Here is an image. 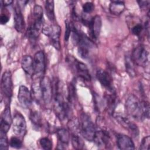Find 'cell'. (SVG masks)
Masks as SVG:
<instances>
[{
	"instance_id": "cell-1",
	"label": "cell",
	"mask_w": 150,
	"mask_h": 150,
	"mask_svg": "<svg viewBox=\"0 0 150 150\" xmlns=\"http://www.w3.org/2000/svg\"><path fill=\"white\" fill-rule=\"evenodd\" d=\"M125 108L127 113L133 118L143 121L149 119V105L148 101H141L135 95H130L126 100Z\"/></svg>"
},
{
	"instance_id": "cell-2",
	"label": "cell",
	"mask_w": 150,
	"mask_h": 150,
	"mask_svg": "<svg viewBox=\"0 0 150 150\" xmlns=\"http://www.w3.org/2000/svg\"><path fill=\"white\" fill-rule=\"evenodd\" d=\"M60 91L59 84L56 83L55 93L53 99V109L57 117L63 120L67 118L70 112V107Z\"/></svg>"
},
{
	"instance_id": "cell-3",
	"label": "cell",
	"mask_w": 150,
	"mask_h": 150,
	"mask_svg": "<svg viewBox=\"0 0 150 150\" xmlns=\"http://www.w3.org/2000/svg\"><path fill=\"white\" fill-rule=\"evenodd\" d=\"M80 130L83 137L88 141H93L96 129L90 117L83 112L80 117Z\"/></svg>"
},
{
	"instance_id": "cell-4",
	"label": "cell",
	"mask_w": 150,
	"mask_h": 150,
	"mask_svg": "<svg viewBox=\"0 0 150 150\" xmlns=\"http://www.w3.org/2000/svg\"><path fill=\"white\" fill-rule=\"evenodd\" d=\"M42 30L43 33L49 38L51 45L56 50H59L61 47L60 43V36L61 33L60 27L57 25H54L51 26L43 25Z\"/></svg>"
},
{
	"instance_id": "cell-5",
	"label": "cell",
	"mask_w": 150,
	"mask_h": 150,
	"mask_svg": "<svg viewBox=\"0 0 150 150\" xmlns=\"http://www.w3.org/2000/svg\"><path fill=\"white\" fill-rule=\"evenodd\" d=\"M77 45H78V53L80 56L83 59H88L91 50L94 47V43L91 39L81 32Z\"/></svg>"
},
{
	"instance_id": "cell-6",
	"label": "cell",
	"mask_w": 150,
	"mask_h": 150,
	"mask_svg": "<svg viewBox=\"0 0 150 150\" xmlns=\"http://www.w3.org/2000/svg\"><path fill=\"white\" fill-rule=\"evenodd\" d=\"M1 89L2 95L4 99L6 100L8 103L10 102L12 96L13 84L11 73L9 71H5L2 76Z\"/></svg>"
},
{
	"instance_id": "cell-7",
	"label": "cell",
	"mask_w": 150,
	"mask_h": 150,
	"mask_svg": "<svg viewBox=\"0 0 150 150\" xmlns=\"http://www.w3.org/2000/svg\"><path fill=\"white\" fill-rule=\"evenodd\" d=\"M149 52L146 47L142 45H138L133 50L131 57L135 63L140 66H146L148 63Z\"/></svg>"
},
{
	"instance_id": "cell-8",
	"label": "cell",
	"mask_w": 150,
	"mask_h": 150,
	"mask_svg": "<svg viewBox=\"0 0 150 150\" xmlns=\"http://www.w3.org/2000/svg\"><path fill=\"white\" fill-rule=\"evenodd\" d=\"M33 75L38 79L43 77L46 69L45 56L43 51L37 52L33 59Z\"/></svg>"
},
{
	"instance_id": "cell-9",
	"label": "cell",
	"mask_w": 150,
	"mask_h": 150,
	"mask_svg": "<svg viewBox=\"0 0 150 150\" xmlns=\"http://www.w3.org/2000/svg\"><path fill=\"white\" fill-rule=\"evenodd\" d=\"M12 124L13 133L16 136L23 138L26 133V122L23 115L19 112H16Z\"/></svg>"
},
{
	"instance_id": "cell-10",
	"label": "cell",
	"mask_w": 150,
	"mask_h": 150,
	"mask_svg": "<svg viewBox=\"0 0 150 150\" xmlns=\"http://www.w3.org/2000/svg\"><path fill=\"white\" fill-rule=\"evenodd\" d=\"M113 116L117 122L124 128L127 129L134 137H138L139 135V129L137 125L133 123L125 115L119 113H113Z\"/></svg>"
},
{
	"instance_id": "cell-11",
	"label": "cell",
	"mask_w": 150,
	"mask_h": 150,
	"mask_svg": "<svg viewBox=\"0 0 150 150\" xmlns=\"http://www.w3.org/2000/svg\"><path fill=\"white\" fill-rule=\"evenodd\" d=\"M42 100L46 104H49L52 98V86L50 79L43 76L40 81Z\"/></svg>"
},
{
	"instance_id": "cell-12",
	"label": "cell",
	"mask_w": 150,
	"mask_h": 150,
	"mask_svg": "<svg viewBox=\"0 0 150 150\" xmlns=\"http://www.w3.org/2000/svg\"><path fill=\"white\" fill-rule=\"evenodd\" d=\"M18 100L22 107L29 108L32 104V97L31 92L28 88L25 86L19 87L18 94Z\"/></svg>"
},
{
	"instance_id": "cell-13",
	"label": "cell",
	"mask_w": 150,
	"mask_h": 150,
	"mask_svg": "<svg viewBox=\"0 0 150 150\" xmlns=\"http://www.w3.org/2000/svg\"><path fill=\"white\" fill-rule=\"evenodd\" d=\"M96 77L101 86H103L108 91H114L112 79L111 75L107 71L102 69L98 70L96 73Z\"/></svg>"
},
{
	"instance_id": "cell-14",
	"label": "cell",
	"mask_w": 150,
	"mask_h": 150,
	"mask_svg": "<svg viewBox=\"0 0 150 150\" xmlns=\"http://www.w3.org/2000/svg\"><path fill=\"white\" fill-rule=\"evenodd\" d=\"M101 26V18L99 15H96L91 19L88 28L90 36L93 39H97L99 37Z\"/></svg>"
},
{
	"instance_id": "cell-15",
	"label": "cell",
	"mask_w": 150,
	"mask_h": 150,
	"mask_svg": "<svg viewBox=\"0 0 150 150\" xmlns=\"http://www.w3.org/2000/svg\"><path fill=\"white\" fill-rule=\"evenodd\" d=\"M19 5L17 2L16 5L14 7L13 21L15 28L16 31L20 33H22L25 28V23L24 21V17L22 15L20 6Z\"/></svg>"
},
{
	"instance_id": "cell-16",
	"label": "cell",
	"mask_w": 150,
	"mask_h": 150,
	"mask_svg": "<svg viewBox=\"0 0 150 150\" xmlns=\"http://www.w3.org/2000/svg\"><path fill=\"white\" fill-rule=\"evenodd\" d=\"M93 141L100 148H107L110 145V136L105 130L96 131Z\"/></svg>"
},
{
	"instance_id": "cell-17",
	"label": "cell",
	"mask_w": 150,
	"mask_h": 150,
	"mask_svg": "<svg viewBox=\"0 0 150 150\" xmlns=\"http://www.w3.org/2000/svg\"><path fill=\"white\" fill-rule=\"evenodd\" d=\"M57 139L58 144L57 148L59 149H66L69 143L70 134L67 129L64 128H60L56 131Z\"/></svg>"
},
{
	"instance_id": "cell-18",
	"label": "cell",
	"mask_w": 150,
	"mask_h": 150,
	"mask_svg": "<svg viewBox=\"0 0 150 150\" xmlns=\"http://www.w3.org/2000/svg\"><path fill=\"white\" fill-rule=\"evenodd\" d=\"M13 118L11 114V110L9 105L6 106L4 111L1 114V131L7 133L9 131L11 124H12Z\"/></svg>"
},
{
	"instance_id": "cell-19",
	"label": "cell",
	"mask_w": 150,
	"mask_h": 150,
	"mask_svg": "<svg viewBox=\"0 0 150 150\" xmlns=\"http://www.w3.org/2000/svg\"><path fill=\"white\" fill-rule=\"evenodd\" d=\"M117 144L118 148L122 150L135 149L134 144L132 139L124 134H118L117 136Z\"/></svg>"
},
{
	"instance_id": "cell-20",
	"label": "cell",
	"mask_w": 150,
	"mask_h": 150,
	"mask_svg": "<svg viewBox=\"0 0 150 150\" xmlns=\"http://www.w3.org/2000/svg\"><path fill=\"white\" fill-rule=\"evenodd\" d=\"M73 64L76 69V71L79 77L84 80L90 81L91 76L89 70L84 63L75 59L73 61Z\"/></svg>"
},
{
	"instance_id": "cell-21",
	"label": "cell",
	"mask_w": 150,
	"mask_h": 150,
	"mask_svg": "<svg viewBox=\"0 0 150 150\" xmlns=\"http://www.w3.org/2000/svg\"><path fill=\"white\" fill-rule=\"evenodd\" d=\"M33 22L32 23L40 30L43 26V12L39 5H35L33 7Z\"/></svg>"
},
{
	"instance_id": "cell-22",
	"label": "cell",
	"mask_w": 150,
	"mask_h": 150,
	"mask_svg": "<svg viewBox=\"0 0 150 150\" xmlns=\"http://www.w3.org/2000/svg\"><path fill=\"white\" fill-rule=\"evenodd\" d=\"M21 67L25 73L29 76L33 75V59L29 55L23 56L21 60Z\"/></svg>"
},
{
	"instance_id": "cell-23",
	"label": "cell",
	"mask_w": 150,
	"mask_h": 150,
	"mask_svg": "<svg viewBox=\"0 0 150 150\" xmlns=\"http://www.w3.org/2000/svg\"><path fill=\"white\" fill-rule=\"evenodd\" d=\"M110 94H108L105 97V105L107 106L108 110L110 111L112 114L114 112V110L117 105L118 99L114 91L110 92Z\"/></svg>"
},
{
	"instance_id": "cell-24",
	"label": "cell",
	"mask_w": 150,
	"mask_h": 150,
	"mask_svg": "<svg viewBox=\"0 0 150 150\" xmlns=\"http://www.w3.org/2000/svg\"><path fill=\"white\" fill-rule=\"evenodd\" d=\"M125 10V4L121 1H112L110 2L109 11L112 15H119Z\"/></svg>"
},
{
	"instance_id": "cell-25",
	"label": "cell",
	"mask_w": 150,
	"mask_h": 150,
	"mask_svg": "<svg viewBox=\"0 0 150 150\" xmlns=\"http://www.w3.org/2000/svg\"><path fill=\"white\" fill-rule=\"evenodd\" d=\"M40 81V80H38L33 81L32 85L31 90V94L32 98L38 104L40 103L41 100H42Z\"/></svg>"
},
{
	"instance_id": "cell-26",
	"label": "cell",
	"mask_w": 150,
	"mask_h": 150,
	"mask_svg": "<svg viewBox=\"0 0 150 150\" xmlns=\"http://www.w3.org/2000/svg\"><path fill=\"white\" fill-rule=\"evenodd\" d=\"M45 8L46 15L51 22L55 21L54 15V5L53 1H46L45 4Z\"/></svg>"
},
{
	"instance_id": "cell-27",
	"label": "cell",
	"mask_w": 150,
	"mask_h": 150,
	"mask_svg": "<svg viewBox=\"0 0 150 150\" xmlns=\"http://www.w3.org/2000/svg\"><path fill=\"white\" fill-rule=\"evenodd\" d=\"M30 120L34 127H36L37 129H39L42 127V122L41 115L38 111L32 110L30 111Z\"/></svg>"
},
{
	"instance_id": "cell-28",
	"label": "cell",
	"mask_w": 150,
	"mask_h": 150,
	"mask_svg": "<svg viewBox=\"0 0 150 150\" xmlns=\"http://www.w3.org/2000/svg\"><path fill=\"white\" fill-rule=\"evenodd\" d=\"M71 142L73 148L76 149H81L83 148L84 144L83 139L77 134V132H72L71 135Z\"/></svg>"
},
{
	"instance_id": "cell-29",
	"label": "cell",
	"mask_w": 150,
	"mask_h": 150,
	"mask_svg": "<svg viewBox=\"0 0 150 150\" xmlns=\"http://www.w3.org/2000/svg\"><path fill=\"white\" fill-rule=\"evenodd\" d=\"M39 29L31 23L26 31V36L32 42L36 41L39 36Z\"/></svg>"
},
{
	"instance_id": "cell-30",
	"label": "cell",
	"mask_w": 150,
	"mask_h": 150,
	"mask_svg": "<svg viewBox=\"0 0 150 150\" xmlns=\"http://www.w3.org/2000/svg\"><path fill=\"white\" fill-rule=\"evenodd\" d=\"M125 69L126 71H127L128 74L131 77H134L135 75V63L132 61L131 56L127 55L125 58Z\"/></svg>"
},
{
	"instance_id": "cell-31",
	"label": "cell",
	"mask_w": 150,
	"mask_h": 150,
	"mask_svg": "<svg viewBox=\"0 0 150 150\" xmlns=\"http://www.w3.org/2000/svg\"><path fill=\"white\" fill-rule=\"evenodd\" d=\"M76 99V87L72 83H70L68 87V97L67 100L69 103L70 104L73 103Z\"/></svg>"
},
{
	"instance_id": "cell-32",
	"label": "cell",
	"mask_w": 150,
	"mask_h": 150,
	"mask_svg": "<svg viewBox=\"0 0 150 150\" xmlns=\"http://www.w3.org/2000/svg\"><path fill=\"white\" fill-rule=\"evenodd\" d=\"M0 135V149H8L9 144L6 136V133L1 131Z\"/></svg>"
},
{
	"instance_id": "cell-33",
	"label": "cell",
	"mask_w": 150,
	"mask_h": 150,
	"mask_svg": "<svg viewBox=\"0 0 150 150\" xmlns=\"http://www.w3.org/2000/svg\"><path fill=\"white\" fill-rule=\"evenodd\" d=\"M9 144L12 148H16V149H19L22 146V140L21 138L17 136L11 137L9 140Z\"/></svg>"
},
{
	"instance_id": "cell-34",
	"label": "cell",
	"mask_w": 150,
	"mask_h": 150,
	"mask_svg": "<svg viewBox=\"0 0 150 150\" xmlns=\"http://www.w3.org/2000/svg\"><path fill=\"white\" fill-rule=\"evenodd\" d=\"M39 144L41 147L45 150H50L52 148V142L47 137L42 138L39 140Z\"/></svg>"
},
{
	"instance_id": "cell-35",
	"label": "cell",
	"mask_w": 150,
	"mask_h": 150,
	"mask_svg": "<svg viewBox=\"0 0 150 150\" xmlns=\"http://www.w3.org/2000/svg\"><path fill=\"white\" fill-rule=\"evenodd\" d=\"M149 145H150V137L149 135L144 137L141 142L139 146V149L142 150H148L149 149Z\"/></svg>"
},
{
	"instance_id": "cell-36",
	"label": "cell",
	"mask_w": 150,
	"mask_h": 150,
	"mask_svg": "<svg viewBox=\"0 0 150 150\" xmlns=\"http://www.w3.org/2000/svg\"><path fill=\"white\" fill-rule=\"evenodd\" d=\"M83 11L85 13H90L93 11L94 9V5L93 2H87L83 5Z\"/></svg>"
},
{
	"instance_id": "cell-37",
	"label": "cell",
	"mask_w": 150,
	"mask_h": 150,
	"mask_svg": "<svg viewBox=\"0 0 150 150\" xmlns=\"http://www.w3.org/2000/svg\"><path fill=\"white\" fill-rule=\"evenodd\" d=\"M65 27H66V30H65V33H64V40L65 41H68L71 32V23L68 20H66L65 21Z\"/></svg>"
},
{
	"instance_id": "cell-38",
	"label": "cell",
	"mask_w": 150,
	"mask_h": 150,
	"mask_svg": "<svg viewBox=\"0 0 150 150\" xmlns=\"http://www.w3.org/2000/svg\"><path fill=\"white\" fill-rule=\"evenodd\" d=\"M143 29V26L141 23L135 24L131 28V32L135 36H139Z\"/></svg>"
},
{
	"instance_id": "cell-39",
	"label": "cell",
	"mask_w": 150,
	"mask_h": 150,
	"mask_svg": "<svg viewBox=\"0 0 150 150\" xmlns=\"http://www.w3.org/2000/svg\"><path fill=\"white\" fill-rule=\"evenodd\" d=\"M137 2L142 9H145L149 7L150 1H137Z\"/></svg>"
},
{
	"instance_id": "cell-40",
	"label": "cell",
	"mask_w": 150,
	"mask_h": 150,
	"mask_svg": "<svg viewBox=\"0 0 150 150\" xmlns=\"http://www.w3.org/2000/svg\"><path fill=\"white\" fill-rule=\"evenodd\" d=\"M9 17L8 15H6L5 13V14H4V13L1 14L0 22H1V23L2 25L6 24L9 21Z\"/></svg>"
},
{
	"instance_id": "cell-41",
	"label": "cell",
	"mask_w": 150,
	"mask_h": 150,
	"mask_svg": "<svg viewBox=\"0 0 150 150\" xmlns=\"http://www.w3.org/2000/svg\"><path fill=\"white\" fill-rule=\"evenodd\" d=\"M1 5L4 6H6L8 5H11L13 3V1L12 0H5V1H1Z\"/></svg>"
}]
</instances>
